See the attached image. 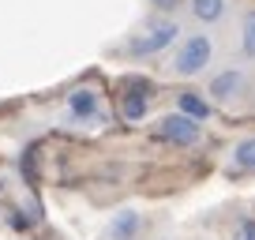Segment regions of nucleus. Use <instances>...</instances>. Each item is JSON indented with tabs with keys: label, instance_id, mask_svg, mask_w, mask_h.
<instances>
[{
	"label": "nucleus",
	"instance_id": "obj_1",
	"mask_svg": "<svg viewBox=\"0 0 255 240\" xmlns=\"http://www.w3.org/2000/svg\"><path fill=\"white\" fill-rule=\"evenodd\" d=\"M210 60H214V45H210V38H207V34H191V38L176 49L173 72L184 75V79H191V75H203V72H207Z\"/></svg>",
	"mask_w": 255,
	"mask_h": 240
},
{
	"label": "nucleus",
	"instance_id": "obj_2",
	"mask_svg": "<svg viewBox=\"0 0 255 240\" xmlns=\"http://www.w3.org/2000/svg\"><path fill=\"white\" fill-rule=\"evenodd\" d=\"M176 38H180V26H176V23H169V19H154L146 30H139L135 38L128 41L124 53L128 56H154V53H161V49H169Z\"/></svg>",
	"mask_w": 255,
	"mask_h": 240
},
{
	"label": "nucleus",
	"instance_id": "obj_3",
	"mask_svg": "<svg viewBox=\"0 0 255 240\" xmlns=\"http://www.w3.org/2000/svg\"><path fill=\"white\" fill-rule=\"evenodd\" d=\"M154 135L161 139V143H176V146H191L199 143V120L184 117V113H173V117H161L158 131Z\"/></svg>",
	"mask_w": 255,
	"mask_h": 240
},
{
	"label": "nucleus",
	"instance_id": "obj_4",
	"mask_svg": "<svg viewBox=\"0 0 255 240\" xmlns=\"http://www.w3.org/2000/svg\"><path fill=\"white\" fill-rule=\"evenodd\" d=\"M150 83H143V79H128L124 83V98H120V113H124V120H143L146 117V105H150Z\"/></svg>",
	"mask_w": 255,
	"mask_h": 240
},
{
	"label": "nucleus",
	"instance_id": "obj_5",
	"mask_svg": "<svg viewBox=\"0 0 255 240\" xmlns=\"http://www.w3.org/2000/svg\"><path fill=\"white\" fill-rule=\"evenodd\" d=\"M68 113H72L75 120H98V117H102L98 90H90V87H75L72 94H68Z\"/></svg>",
	"mask_w": 255,
	"mask_h": 240
},
{
	"label": "nucleus",
	"instance_id": "obj_6",
	"mask_svg": "<svg viewBox=\"0 0 255 240\" xmlns=\"http://www.w3.org/2000/svg\"><path fill=\"white\" fill-rule=\"evenodd\" d=\"M139 229H143V218H139V210L124 207V210H117V214H113L109 229H105V240H135Z\"/></svg>",
	"mask_w": 255,
	"mask_h": 240
},
{
	"label": "nucleus",
	"instance_id": "obj_7",
	"mask_svg": "<svg viewBox=\"0 0 255 240\" xmlns=\"http://www.w3.org/2000/svg\"><path fill=\"white\" fill-rule=\"evenodd\" d=\"M240 90H244V72H222L210 83V98L214 102H233Z\"/></svg>",
	"mask_w": 255,
	"mask_h": 240
},
{
	"label": "nucleus",
	"instance_id": "obj_8",
	"mask_svg": "<svg viewBox=\"0 0 255 240\" xmlns=\"http://www.w3.org/2000/svg\"><path fill=\"white\" fill-rule=\"evenodd\" d=\"M176 102H180V113H184V117H191V120H207V117H210L207 98H199L195 90H184V94L176 98Z\"/></svg>",
	"mask_w": 255,
	"mask_h": 240
},
{
	"label": "nucleus",
	"instance_id": "obj_9",
	"mask_svg": "<svg viewBox=\"0 0 255 240\" xmlns=\"http://www.w3.org/2000/svg\"><path fill=\"white\" fill-rule=\"evenodd\" d=\"M191 11H195V19H203V23H218V19L225 15V0H191Z\"/></svg>",
	"mask_w": 255,
	"mask_h": 240
},
{
	"label": "nucleus",
	"instance_id": "obj_10",
	"mask_svg": "<svg viewBox=\"0 0 255 240\" xmlns=\"http://www.w3.org/2000/svg\"><path fill=\"white\" fill-rule=\"evenodd\" d=\"M233 161H237L240 169H255V135L244 139V143H237V150H233Z\"/></svg>",
	"mask_w": 255,
	"mask_h": 240
},
{
	"label": "nucleus",
	"instance_id": "obj_11",
	"mask_svg": "<svg viewBox=\"0 0 255 240\" xmlns=\"http://www.w3.org/2000/svg\"><path fill=\"white\" fill-rule=\"evenodd\" d=\"M240 45H244L248 56H255V11L244 15V34H240Z\"/></svg>",
	"mask_w": 255,
	"mask_h": 240
},
{
	"label": "nucleus",
	"instance_id": "obj_12",
	"mask_svg": "<svg viewBox=\"0 0 255 240\" xmlns=\"http://www.w3.org/2000/svg\"><path fill=\"white\" fill-rule=\"evenodd\" d=\"M233 240H255V222H252V218H240V222H237Z\"/></svg>",
	"mask_w": 255,
	"mask_h": 240
},
{
	"label": "nucleus",
	"instance_id": "obj_13",
	"mask_svg": "<svg viewBox=\"0 0 255 240\" xmlns=\"http://www.w3.org/2000/svg\"><path fill=\"white\" fill-rule=\"evenodd\" d=\"M150 4H154V8H161V11H173L180 0H150Z\"/></svg>",
	"mask_w": 255,
	"mask_h": 240
}]
</instances>
